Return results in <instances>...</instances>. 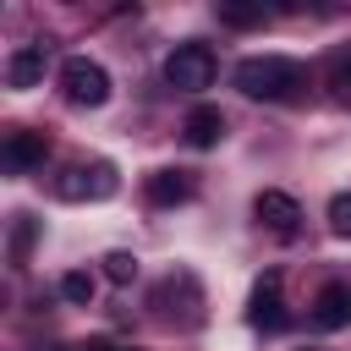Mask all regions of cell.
I'll return each instance as SVG.
<instances>
[{
    "mask_svg": "<svg viewBox=\"0 0 351 351\" xmlns=\"http://www.w3.org/2000/svg\"><path fill=\"white\" fill-rule=\"evenodd\" d=\"M236 88L263 104H296L307 93V66L291 55H247L236 66Z\"/></svg>",
    "mask_w": 351,
    "mask_h": 351,
    "instance_id": "6da1fadb",
    "label": "cell"
},
{
    "mask_svg": "<svg viewBox=\"0 0 351 351\" xmlns=\"http://www.w3.org/2000/svg\"><path fill=\"white\" fill-rule=\"evenodd\" d=\"M214 71H219V60H214V49L197 44V38L176 44L170 60H165V82H170L176 93H203V88L214 82Z\"/></svg>",
    "mask_w": 351,
    "mask_h": 351,
    "instance_id": "7a4b0ae2",
    "label": "cell"
},
{
    "mask_svg": "<svg viewBox=\"0 0 351 351\" xmlns=\"http://www.w3.org/2000/svg\"><path fill=\"white\" fill-rule=\"evenodd\" d=\"M60 93L77 110H99L110 99V71L99 60H88V55H71V60H60Z\"/></svg>",
    "mask_w": 351,
    "mask_h": 351,
    "instance_id": "3957f363",
    "label": "cell"
},
{
    "mask_svg": "<svg viewBox=\"0 0 351 351\" xmlns=\"http://www.w3.org/2000/svg\"><path fill=\"white\" fill-rule=\"evenodd\" d=\"M252 214H258V225L269 230V236H280V241H291L296 230H302V203L291 197V192H258L252 197Z\"/></svg>",
    "mask_w": 351,
    "mask_h": 351,
    "instance_id": "277c9868",
    "label": "cell"
},
{
    "mask_svg": "<svg viewBox=\"0 0 351 351\" xmlns=\"http://www.w3.org/2000/svg\"><path fill=\"white\" fill-rule=\"evenodd\" d=\"M0 159H5L11 176H27V170H38L49 159V137L44 132H27V126H11L5 143H0Z\"/></svg>",
    "mask_w": 351,
    "mask_h": 351,
    "instance_id": "5b68a950",
    "label": "cell"
},
{
    "mask_svg": "<svg viewBox=\"0 0 351 351\" xmlns=\"http://www.w3.org/2000/svg\"><path fill=\"white\" fill-rule=\"evenodd\" d=\"M247 324L263 329V335H274V329L285 324V302H280V274H274V269L252 285V296H247Z\"/></svg>",
    "mask_w": 351,
    "mask_h": 351,
    "instance_id": "8992f818",
    "label": "cell"
},
{
    "mask_svg": "<svg viewBox=\"0 0 351 351\" xmlns=\"http://www.w3.org/2000/svg\"><path fill=\"white\" fill-rule=\"evenodd\" d=\"M346 324H351V285H346V280H329V285L313 296V329L335 335V329H346Z\"/></svg>",
    "mask_w": 351,
    "mask_h": 351,
    "instance_id": "52a82bcc",
    "label": "cell"
},
{
    "mask_svg": "<svg viewBox=\"0 0 351 351\" xmlns=\"http://www.w3.org/2000/svg\"><path fill=\"white\" fill-rule=\"evenodd\" d=\"M44 66H49V49L44 44H16L5 55V88H38L44 82Z\"/></svg>",
    "mask_w": 351,
    "mask_h": 351,
    "instance_id": "ba28073f",
    "label": "cell"
},
{
    "mask_svg": "<svg viewBox=\"0 0 351 351\" xmlns=\"http://www.w3.org/2000/svg\"><path fill=\"white\" fill-rule=\"evenodd\" d=\"M143 192H148L154 208H176V203H192L197 181H192V170H154V176L143 181Z\"/></svg>",
    "mask_w": 351,
    "mask_h": 351,
    "instance_id": "9c48e42d",
    "label": "cell"
},
{
    "mask_svg": "<svg viewBox=\"0 0 351 351\" xmlns=\"http://www.w3.org/2000/svg\"><path fill=\"white\" fill-rule=\"evenodd\" d=\"M181 132H186V143H192V148H214V143L225 137V115H219L214 104H197V110H186Z\"/></svg>",
    "mask_w": 351,
    "mask_h": 351,
    "instance_id": "30bf717a",
    "label": "cell"
},
{
    "mask_svg": "<svg viewBox=\"0 0 351 351\" xmlns=\"http://www.w3.org/2000/svg\"><path fill=\"white\" fill-rule=\"evenodd\" d=\"M82 186H88V197H93V203H104V197H115V192H121V176H115V165H110V159H93V165H82Z\"/></svg>",
    "mask_w": 351,
    "mask_h": 351,
    "instance_id": "8fae6325",
    "label": "cell"
},
{
    "mask_svg": "<svg viewBox=\"0 0 351 351\" xmlns=\"http://www.w3.org/2000/svg\"><path fill=\"white\" fill-rule=\"evenodd\" d=\"M33 241H38V219L33 214H16L11 219V269H27V258H33Z\"/></svg>",
    "mask_w": 351,
    "mask_h": 351,
    "instance_id": "7c38bea8",
    "label": "cell"
},
{
    "mask_svg": "<svg viewBox=\"0 0 351 351\" xmlns=\"http://www.w3.org/2000/svg\"><path fill=\"white\" fill-rule=\"evenodd\" d=\"M214 16H219L225 27H263V22H269V11H263V5H236V0H219V5H214Z\"/></svg>",
    "mask_w": 351,
    "mask_h": 351,
    "instance_id": "4fadbf2b",
    "label": "cell"
},
{
    "mask_svg": "<svg viewBox=\"0 0 351 351\" xmlns=\"http://www.w3.org/2000/svg\"><path fill=\"white\" fill-rule=\"evenodd\" d=\"M93 291H99V280H93L88 269H71V274H60V296H66L71 307H88V302H93Z\"/></svg>",
    "mask_w": 351,
    "mask_h": 351,
    "instance_id": "5bb4252c",
    "label": "cell"
},
{
    "mask_svg": "<svg viewBox=\"0 0 351 351\" xmlns=\"http://www.w3.org/2000/svg\"><path fill=\"white\" fill-rule=\"evenodd\" d=\"M99 263H104V280H110V285H132V280H137V258H132V252H104Z\"/></svg>",
    "mask_w": 351,
    "mask_h": 351,
    "instance_id": "9a60e30c",
    "label": "cell"
},
{
    "mask_svg": "<svg viewBox=\"0 0 351 351\" xmlns=\"http://www.w3.org/2000/svg\"><path fill=\"white\" fill-rule=\"evenodd\" d=\"M329 93H335L340 104H351V49H340V55L329 60Z\"/></svg>",
    "mask_w": 351,
    "mask_h": 351,
    "instance_id": "2e32d148",
    "label": "cell"
},
{
    "mask_svg": "<svg viewBox=\"0 0 351 351\" xmlns=\"http://www.w3.org/2000/svg\"><path fill=\"white\" fill-rule=\"evenodd\" d=\"M329 230H335L340 241H351V192H335V197H329Z\"/></svg>",
    "mask_w": 351,
    "mask_h": 351,
    "instance_id": "e0dca14e",
    "label": "cell"
},
{
    "mask_svg": "<svg viewBox=\"0 0 351 351\" xmlns=\"http://www.w3.org/2000/svg\"><path fill=\"white\" fill-rule=\"evenodd\" d=\"M55 192H60L66 203H82V197H88V186H82V165H77V170H66V176L55 181Z\"/></svg>",
    "mask_w": 351,
    "mask_h": 351,
    "instance_id": "ac0fdd59",
    "label": "cell"
},
{
    "mask_svg": "<svg viewBox=\"0 0 351 351\" xmlns=\"http://www.w3.org/2000/svg\"><path fill=\"white\" fill-rule=\"evenodd\" d=\"M88 351H137V346H121V340H93Z\"/></svg>",
    "mask_w": 351,
    "mask_h": 351,
    "instance_id": "d6986e66",
    "label": "cell"
}]
</instances>
